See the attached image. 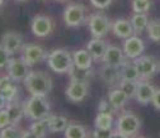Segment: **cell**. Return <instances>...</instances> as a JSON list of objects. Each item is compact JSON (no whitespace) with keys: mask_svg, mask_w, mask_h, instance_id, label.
<instances>
[{"mask_svg":"<svg viewBox=\"0 0 160 138\" xmlns=\"http://www.w3.org/2000/svg\"><path fill=\"white\" fill-rule=\"evenodd\" d=\"M29 131L32 132L33 137L37 138H42L47 134L48 131V126H47V121L46 119H39V121H33V123L29 127Z\"/></svg>","mask_w":160,"mask_h":138,"instance_id":"4316f807","label":"cell"},{"mask_svg":"<svg viewBox=\"0 0 160 138\" xmlns=\"http://www.w3.org/2000/svg\"><path fill=\"white\" fill-rule=\"evenodd\" d=\"M126 55L123 52V48H119L117 46L108 45L106 53L102 58L104 65H112V66H122L126 62Z\"/></svg>","mask_w":160,"mask_h":138,"instance_id":"4fadbf2b","label":"cell"},{"mask_svg":"<svg viewBox=\"0 0 160 138\" xmlns=\"http://www.w3.org/2000/svg\"><path fill=\"white\" fill-rule=\"evenodd\" d=\"M128 99H130L128 95H127L121 88L112 89V90L108 93V100H109V103L112 104V107L114 108V110L121 109V108L127 103Z\"/></svg>","mask_w":160,"mask_h":138,"instance_id":"7402d4cb","label":"cell"},{"mask_svg":"<svg viewBox=\"0 0 160 138\" xmlns=\"http://www.w3.org/2000/svg\"><path fill=\"white\" fill-rule=\"evenodd\" d=\"M22 58L29 66H33L43 61L45 58H47V55L39 45L28 43V45H24L22 48Z\"/></svg>","mask_w":160,"mask_h":138,"instance_id":"ba28073f","label":"cell"},{"mask_svg":"<svg viewBox=\"0 0 160 138\" xmlns=\"http://www.w3.org/2000/svg\"><path fill=\"white\" fill-rule=\"evenodd\" d=\"M21 134L22 131L17 127V124H9L0 131V137L2 138H19Z\"/></svg>","mask_w":160,"mask_h":138,"instance_id":"4dcf8cb0","label":"cell"},{"mask_svg":"<svg viewBox=\"0 0 160 138\" xmlns=\"http://www.w3.org/2000/svg\"><path fill=\"white\" fill-rule=\"evenodd\" d=\"M121 67L122 66H112V65H104L101 69V77L107 85H114L122 80L121 76Z\"/></svg>","mask_w":160,"mask_h":138,"instance_id":"2e32d148","label":"cell"},{"mask_svg":"<svg viewBox=\"0 0 160 138\" xmlns=\"http://www.w3.org/2000/svg\"><path fill=\"white\" fill-rule=\"evenodd\" d=\"M151 103H152V105H154L155 109L160 110V88L156 89L155 95H154V98H152V102H151Z\"/></svg>","mask_w":160,"mask_h":138,"instance_id":"ab89813d","label":"cell"},{"mask_svg":"<svg viewBox=\"0 0 160 138\" xmlns=\"http://www.w3.org/2000/svg\"><path fill=\"white\" fill-rule=\"evenodd\" d=\"M64 134L66 138H85L88 137V131H87V127L83 124L69 123Z\"/></svg>","mask_w":160,"mask_h":138,"instance_id":"d4e9b609","label":"cell"},{"mask_svg":"<svg viewBox=\"0 0 160 138\" xmlns=\"http://www.w3.org/2000/svg\"><path fill=\"white\" fill-rule=\"evenodd\" d=\"M23 83L31 95H47L52 89V79L43 71H29Z\"/></svg>","mask_w":160,"mask_h":138,"instance_id":"6da1fadb","label":"cell"},{"mask_svg":"<svg viewBox=\"0 0 160 138\" xmlns=\"http://www.w3.org/2000/svg\"><path fill=\"white\" fill-rule=\"evenodd\" d=\"M114 134H116V128L113 129L112 127L111 128H95L94 132L92 133V136L97 138H109V137H114Z\"/></svg>","mask_w":160,"mask_h":138,"instance_id":"d6a6232c","label":"cell"},{"mask_svg":"<svg viewBox=\"0 0 160 138\" xmlns=\"http://www.w3.org/2000/svg\"><path fill=\"white\" fill-rule=\"evenodd\" d=\"M57 2H66V0H57Z\"/></svg>","mask_w":160,"mask_h":138,"instance_id":"ee69618b","label":"cell"},{"mask_svg":"<svg viewBox=\"0 0 160 138\" xmlns=\"http://www.w3.org/2000/svg\"><path fill=\"white\" fill-rule=\"evenodd\" d=\"M2 45L9 51L10 55H15L23 48V38L17 32H7L2 38Z\"/></svg>","mask_w":160,"mask_h":138,"instance_id":"9a60e30c","label":"cell"},{"mask_svg":"<svg viewBox=\"0 0 160 138\" xmlns=\"http://www.w3.org/2000/svg\"><path fill=\"white\" fill-rule=\"evenodd\" d=\"M88 26H89V31H90L92 36L97 37V38L104 37L108 33V31L112 28V24L109 22L108 17L102 13H97V14L90 15Z\"/></svg>","mask_w":160,"mask_h":138,"instance_id":"5b68a950","label":"cell"},{"mask_svg":"<svg viewBox=\"0 0 160 138\" xmlns=\"http://www.w3.org/2000/svg\"><path fill=\"white\" fill-rule=\"evenodd\" d=\"M108 45L103 41L102 38H97L94 37L93 39L88 42L87 45V50L89 51V53L93 56V58L97 61V60H102L104 53H106V50H107Z\"/></svg>","mask_w":160,"mask_h":138,"instance_id":"ac0fdd59","label":"cell"},{"mask_svg":"<svg viewBox=\"0 0 160 138\" xmlns=\"http://www.w3.org/2000/svg\"><path fill=\"white\" fill-rule=\"evenodd\" d=\"M141 129V121L140 118L132 113H125L119 115L116 124L114 137H131L136 136Z\"/></svg>","mask_w":160,"mask_h":138,"instance_id":"277c9868","label":"cell"},{"mask_svg":"<svg viewBox=\"0 0 160 138\" xmlns=\"http://www.w3.org/2000/svg\"><path fill=\"white\" fill-rule=\"evenodd\" d=\"M5 108L8 110V114H9L12 124H18L19 122H21V119L24 115V104L22 105L21 103L15 99L13 102H9Z\"/></svg>","mask_w":160,"mask_h":138,"instance_id":"44dd1931","label":"cell"},{"mask_svg":"<svg viewBox=\"0 0 160 138\" xmlns=\"http://www.w3.org/2000/svg\"><path fill=\"white\" fill-rule=\"evenodd\" d=\"M47 64L48 67L56 74H65L69 72L70 67L74 64V60L69 51L58 48L47 55Z\"/></svg>","mask_w":160,"mask_h":138,"instance_id":"3957f363","label":"cell"},{"mask_svg":"<svg viewBox=\"0 0 160 138\" xmlns=\"http://www.w3.org/2000/svg\"><path fill=\"white\" fill-rule=\"evenodd\" d=\"M90 3L97 9H106L111 5L112 0H90Z\"/></svg>","mask_w":160,"mask_h":138,"instance_id":"8d00e7d4","label":"cell"},{"mask_svg":"<svg viewBox=\"0 0 160 138\" xmlns=\"http://www.w3.org/2000/svg\"><path fill=\"white\" fill-rule=\"evenodd\" d=\"M146 31L151 41L160 42V21H150Z\"/></svg>","mask_w":160,"mask_h":138,"instance_id":"f546056e","label":"cell"},{"mask_svg":"<svg viewBox=\"0 0 160 138\" xmlns=\"http://www.w3.org/2000/svg\"><path fill=\"white\" fill-rule=\"evenodd\" d=\"M9 124H12V123H10V118H9V114H8L7 108L0 109V129L5 128Z\"/></svg>","mask_w":160,"mask_h":138,"instance_id":"d590c367","label":"cell"},{"mask_svg":"<svg viewBox=\"0 0 160 138\" xmlns=\"http://www.w3.org/2000/svg\"><path fill=\"white\" fill-rule=\"evenodd\" d=\"M0 93L3 94V96L7 99V102L9 103V102H13V100H15V99H17V95H18V88H17V85H15V84H13V85L8 86L7 89L2 90Z\"/></svg>","mask_w":160,"mask_h":138,"instance_id":"836d02e7","label":"cell"},{"mask_svg":"<svg viewBox=\"0 0 160 138\" xmlns=\"http://www.w3.org/2000/svg\"><path fill=\"white\" fill-rule=\"evenodd\" d=\"M151 7L150 0H132V10L135 13H146Z\"/></svg>","mask_w":160,"mask_h":138,"instance_id":"1f68e13d","label":"cell"},{"mask_svg":"<svg viewBox=\"0 0 160 138\" xmlns=\"http://www.w3.org/2000/svg\"><path fill=\"white\" fill-rule=\"evenodd\" d=\"M7 104H8V102H7V99L3 96V94L0 93V109H4L5 107H7Z\"/></svg>","mask_w":160,"mask_h":138,"instance_id":"60d3db41","label":"cell"},{"mask_svg":"<svg viewBox=\"0 0 160 138\" xmlns=\"http://www.w3.org/2000/svg\"><path fill=\"white\" fill-rule=\"evenodd\" d=\"M68 74L70 76L71 81H82V83H88L94 75L92 67L90 69H85V67L76 66L75 64H72V66L70 67Z\"/></svg>","mask_w":160,"mask_h":138,"instance_id":"d6986e66","label":"cell"},{"mask_svg":"<svg viewBox=\"0 0 160 138\" xmlns=\"http://www.w3.org/2000/svg\"><path fill=\"white\" fill-rule=\"evenodd\" d=\"M10 56H12V55L9 53V51H8L3 45H0V69L8 66L9 61L12 60Z\"/></svg>","mask_w":160,"mask_h":138,"instance_id":"e575fe53","label":"cell"},{"mask_svg":"<svg viewBox=\"0 0 160 138\" xmlns=\"http://www.w3.org/2000/svg\"><path fill=\"white\" fill-rule=\"evenodd\" d=\"M156 88L149 81L145 80H140L137 84V90H136V100L140 104H149L152 102V98L155 95Z\"/></svg>","mask_w":160,"mask_h":138,"instance_id":"5bb4252c","label":"cell"},{"mask_svg":"<svg viewBox=\"0 0 160 138\" xmlns=\"http://www.w3.org/2000/svg\"><path fill=\"white\" fill-rule=\"evenodd\" d=\"M98 108H99V112H107V113H113V110H114V108L112 107L109 100H101Z\"/></svg>","mask_w":160,"mask_h":138,"instance_id":"f35d334b","label":"cell"},{"mask_svg":"<svg viewBox=\"0 0 160 138\" xmlns=\"http://www.w3.org/2000/svg\"><path fill=\"white\" fill-rule=\"evenodd\" d=\"M3 4H4V0H0V7H2Z\"/></svg>","mask_w":160,"mask_h":138,"instance_id":"b9f144b4","label":"cell"},{"mask_svg":"<svg viewBox=\"0 0 160 138\" xmlns=\"http://www.w3.org/2000/svg\"><path fill=\"white\" fill-rule=\"evenodd\" d=\"M145 51V43L140 37L131 36L125 39L123 42V52L127 58L130 60H135V58L140 57Z\"/></svg>","mask_w":160,"mask_h":138,"instance_id":"30bf717a","label":"cell"},{"mask_svg":"<svg viewBox=\"0 0 160 138\" xmlns=\"http://www.w3.org/2000/svg\"><path fill=\"white\" fill-rule=\"evenodd\" d=\"M66 98L72 103H80L88 95V83L71 81L65 90Z\"/></svg>","mask_w":160,"mask_h":138,"instance_id":"7c38bea8","label":"cell"},{"mask_svg":"<svg viewBox=\"0 0 160 138\" xmlns=\"http://www.w3.org/2000/svg\"><path fill=\"white\" fill-rule=\"evenodd\" d=\"M47 126H48V131L51 133H58V132H65L69 122L68 118L64 115H55V114H50L47 118Z\"/></svg>","mask_w":160,"mask_h":138,"instance_id":"ffe728a7","label":"cell"},{"mask_svg":"<svg viewBox=\"0 0 160 138\" xmlns=\"http://www.w3.org/2000/svg\"><path fill=\"white\" fill-rule=\"evenodd\" d=\"M17 2H26V0H17Z\"/></svg>","mask_w":160,"mask_h":138,"instance_id":"7bdbcfd3","label":"cell"},{"mask_svg":"<svg viewBox=\"0 0 160 138\" xmlns=\"http://www.w3.org/2000/svg\"><path fill=\"white\" fill-rule=\"evenodd\" d=\"M131 24L133 27L135 33H142L149 26V19L146 13H135L131 18Z\"/></svg>","mask_w":160,"mask_h":138,"instance_id":"484cf974","label":"cell"},{"mask_svg":"<svg viewBox=\"0 0 160 138\" xmlns=\"http://www.w3.org/2000/svg\"><path fill=\"white\" fill-rule=\"evenodd\" d=\"M137 84H138V81L121 80L118 83V88H121L128 95V98H135L136 96V90H137Z\"/></svg>","mask_w":160,"mask_h":138,"instance_id":"f1b7e54d","label":"cell"},{"mask_svg":"<svg viewBox=\"0 0 160 138\" xmlns=\"http://www.w3.org/2000/svg\"><path fill=\"white\" fill-rule=\"evenodd\" d=\"M121 76H122V80H132V81H140L141 80L138 69L133 62H125L122 65Z\"/></svg>","mask_w":160,"mask_h":138,"instance_id":"cb8c5ba5","label":"cell"},{"mask_svg":"<svg viewBox=\"0 0 160 138\" xmlns=\"http://www.w3.org/2000/svg\"><path fill=\"white\" fill-rule=\"evenodd\" d=\"M72 60H74V64L76 66H80V67H85V69H90L92 65H93V56L89 53L88 50H79L76 52H74L72 55Z\"/></svg>","mask_w":160,"mask_h":138,"instance_id":"603a6c76","label":"cell"},{"mask_svg":"<svg viewBox=\"0 0 160 138\" xmlns=\"http://www.w3.org/2000/svg\"><path fill=\"white\" fill-rule=\"evenodd\" d=\"M15 81L13 80V79L8 75V76H0V91L2 90H4V89H7L8 86H10V85H13Z\"/></svg>","mask_w":160,"mask_h":138,"instance_id":"74e56055","label":"cell"},{"mask_svg":"<svg viewBox=\"0 0 160 138\" xmlns=\"http://www.w3.org/2000/svg\"><path fill=\"white\" fill-rule=\"evenodd\" d=\"M29 67L31 66L23 58H12L7 66V70H8V75L15 83H18V81H23L26 79V76L29 72Z\"/></svg>","mask_w":160,"mask_h":138,"instance_id":"9c48e42d","label":"cell"},{"mask_svg":"<svg viewBox=\"0 0 160 138\" xmlns=\"http://www.w3.org/2000/svg\"><path fill=\"white\" fill-rule=\"evenodd\" d=\"M64 23L68 27H79L84 23L85 19V7L82 4H70L64 10Z\"/></svg>","mask_w":160,"mask_h":138,"instance_id":"8992f818","label":"cell"},{"mask_svg":"<svg viewBox=\"0 0 160 138\" xmlns=\"http://www.w3.org/2000/svg\"><path fill=\"white\" fill-rule=\"evenodd\" d=\"M133 64L137 66L141 80L144 79H150L152 75H155L159 70V65L156 60L151 56H140L133 60Z\"/></svg>","mask_w":160,"mask_h":138,"instance_id":"52a82bcc","label":"cell"},{"mask_svg":"<svg viewBox=\"0 0 160 138\" xmlns=\"http://www.w3.org/2000/svg\"><path fill=\"white\" fill-rule=\"evenodd\" d=\"M112 31L116 37L123 39L133 36L135 33L131 21H127V19H117V21H114V23L112 24Z\"/></svg>","mask_w":160,"mask_h":138,"instance_id":"e0dca14e","label":"cell"},{"mask_svg":"<svg viewBox=\"0 0 160 138\" xmlns=\"http://www.w3.org/2000/svg\"><path fill=\"white\" fill-rule=\"evenodd\" d=\"M50 103L46 95H31L24 103V115L32 121L46 119L50 115Z\"/></svg>","mask_w":160,"mask_h":138,"instance_id":"7a4b0ae2","label":"cell"},{"mask_svg":"<svg viewBox=\"0 0 160 138\" xmlns=\"http://www.w3.org/2000/svg\"><path fill=\"white\" fill-rule=\"evenodd\" d=\"M32 33L36 37H46L52 32L53 23L51 18L43 14H38L32 21Z\"/></svg>","mask_w":160,"mask_h":138,"instance_id":"8fae6325","label":"cell"},{"mask_svg":"<svg viewBox=\"0 0 160 138\" xmlns=\"http://www.w3.org/2000/svg\"><path fill=\"white\" fill-rule=\"evenodd\" d=\"M95 128H111L113 126V115L112 113L99 112L94 121Z\"/></svg>","mask_w":160,"mask_h":138,"instance_id":"83f0119b","label":"cell"}]
</instances>
